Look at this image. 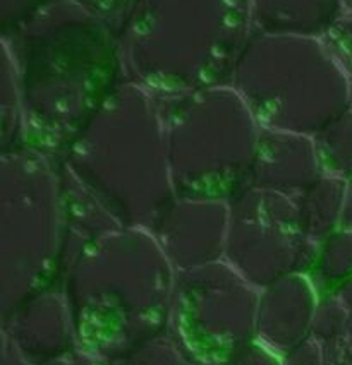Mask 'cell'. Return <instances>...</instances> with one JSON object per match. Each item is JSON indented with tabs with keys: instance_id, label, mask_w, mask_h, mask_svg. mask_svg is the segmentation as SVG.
Listing matches in <instances>:
<instances>
[{
	"instance_id": "6",
	"label": "cell",
	"mask_w": 352,
	"mask_h": 365,
	"mask_svg": "<svg viewBox=\"0 0 352 365\" xmlns=\"http://www.w3.org/2000/svg\"><path fill=\"white\" fill-rule=\"evenodd\" d=\"M2 285L21 305L62 273L64 207L61 163L19 148L0 155Z\"/></svg>"
},
{
	"instance_id": "2",
	"label": "cell",
	"mask_w": 352,
	"mask_h": 365,
	"mask_svg": "<svg viewBox=\"0 0 352 365\" xmlns=\"http://www.w3.org/2000/svg\"><path fill=\"white\" fill-rule=\"evenodd\" d=\"M253 35L251 0H136L117 28L122 78L155 98L223 86Z\"/></svg>"
},
{
	"instance_id": "13",
	"label": "cell",
	"mask_w": 352,
	"mask_h": 365,
	"mask_svg": "<svg viewBox=\"0 0 352 365\" xmlns=\"http://www.w3.org/2000/svg\"><path fill=\"white\" fill-rule=\"evenodd\" d=\"M315 144L325 175L352 178V110L316 135Z\"/></svg>"
},
{
	"instance_id": "15",
	"label": "cell",
	"mask_w": 352,
	"mask_h": 365,
	"mask_svg": "<svg viewBox=\"0 0 352 365\" xmlns=\"http://www.w3.org/2000/svg\"><path fill=\"white\" fill-rule=\"evenodd\" d=\"M320 40L330 57L346 72L347 78L352 79V14L342 12Z\"/></svg>"
},
{
	"instance_id": "8",
	"label": "cell",
	"mask_w": 352,
	"mask_h": 365,
	"mask_svg": "<svg viewBox=\"0 0 352 365\" xmlns=\"http://www.w3.org/2000/svg\"><path fill=\"white\" fill-rule=\"evenodd\" d=\"M228 201L176 196L150 232L177 273L223 261Z\"/></svg>"
},
{
	"instance_id": "12",
	"label": "cell",
	"mask_w": 352,
	"mask_h": 365,
	"mask_svg": "<svg viewBox=\"0 0 352 365\" xmlns=\"http://www.w3.org/2000/svg\"><path fill=\"white\" fill-rule=\"evenodd\" d=\"M309 277L321 295L335 294L338 288L352 282V230L338 228L318 244Z\"/></svg>"
},
{
	"instance_id": "1",
	"label": "cell",
	"mask_w": 352,
	"mask_h": 365,
	"mask_svg": "<svg viewBox=\"0 0 352 365\" xmlns=\"http://www.w3.org/2000/svg\"><path fill=\"white\" fill-rule=\"evenodd\" d=\"M18 84L24 148L61 158L124 81L117 26L73 0H50L2 33Z\"/></svg>"
},
{
	"instance_id": "5",
	"label": "cell",
	"mask_w": 352,
	"mask_h": 365,
	"mask_svg": "<svg viewBox=\"0 0 352 365\" xmlns=\"http://www.w3.org/2000/svg\"><path fill=\"white\" fill-rule=\"evenodd\" d=\"M155 100L176 196L231 201L248 187L261 127L231 84Z\"/></svg>"
},
{
	"instance_id": "3",
	"label": "cell",
	"mask_w": 352,
	"mask_h": 365,
	"mask_svg": "<svg viewBox=\"0 0 352 365\" xmlns=\"http://www.w3.org/2000/svg\"><path fill=\"white\" fill-rule=\"evenodd\" d=\"M59 163L121 227L150 230L176 197L159 103L127 81L114 89Z\"/></svg>"
},
{
	"instance_id": "16",
	"label": "cell",
	"mask_w": 352,
	"mask_h": 365,
	"mask_svg": "<svg viewBox=\"0 0 352 365\" xmlns=\"http://www.w3.org/2000/svg\"><path fill=\"white\" fill-rule=\"evenodd\" d=\"M50 0H0V28L9 31L40 11Z\"/></svg>"
},
{
	"instance_id": "11",
	"label": "cell",
	"mask_w": 352,
	"mask_h": 365,
	"mask_svg": "<svg viewBox=\"0 0 352 365\" xmlns=\"http://www.w3.org/2000/svg\"><path fill=\"white\" fill-rule=\"evenodd\" d=\"M343 190V178L323 173L315 184L294 197L301 227L308 239L320 244L341 228Z\"/></svg>"
},
{
	"instance_id": "14",
	"label": "cell",
	"mask_w": 352,
	"mask_h": 365,
	"mask_svg": "<svg viewBox=\"0 0 352 365\" xmlns=\"http://www.w3.org/2000/svg\"><path fill=\"white\" fill-rule=\"evenodd\" d=\"M0 58V148L7 153L24 148V117L14 72L2 55Z\"/></svg>"
},
{
	"instance_id": "9",
	"label": "cell",
	"mask_w": 352,
	"mask_h": 365,
	"mask_svg": "<svg viewBox=\"0 0 352 365\" xmlns=\"http://www.w3.org/2000/svg\"><path fill=\"white\" fill-rule=\"evenodd\" d=\"M321 175L315 139L261 129L248 185L298 197Z\"/></svg>"
},
{
	"instance_id": "7",
	"label": "cell",
	"mask_w": 352,
	"mask_h": 365,
	"mask_svg": "<svg viewBox=\"0 0 352 365\" xmlns=\"http://www.w3.org/2000/svg\"><path fill=\"white\" fill-rule=\"evenodd\" d=\"M316 252L294 197L248 185L228 201L223 261L256 290L289 274H309Z\"/></svg>"
},
{
	"instance_id": "4",
	"label": "cell",
	"mask_w": 352,
	"mask_h": 365,
	"mask_svg": "<svg viewBox=\"0 0 352 365\" xmlns=\"http://www.w3.org/2000/svg\"><path fill=\"white\" fill-rule=\"evenodd\" d=\"M228 84L261 129L316 138L351 110V79L320 38L254 31Z\"/></svg>"
},
{
	"instance_id": "10",
	"label": "cell",
	"mask_w": 352,
	"mask_h": 365,
	"mask_svg": "<svg viewBox=\"0 0 352 365\" xmlns=\"http://www.w3.org/2000/svg\"><path fill=\"white\" fill-rule=\"evenodd\" d=\"M256 33L320 38L342 14L341 0H251Z\"/></svg>"
},
{
	"instance_id": "18",
	"label": "cell",
	"mask_w": 352,
	"mask_h": 365,
	"mask_svg": "<svg viewBox=\"0 0 352 365\" xmlns=\"http://www.w3.org/2000/svg\"><path fill=\"white\" fill-rule=\"evenodd\" d=\"M341 228L352 230V178L346 180V190H343V205H342V220Z\"/></svg>"
},
{
	"instance_id": "17",
	"label": "cell",
	"mask_w": 352,
	"mask_h": 365,
	"mask_svg": "<svg viewBox=\"0 0 352 365\" xmlns=\"http://www.w3.org/2000/svg\"><path fill=\"white\" fill-rule=\"evenodd\" d=\"M73 2L79 4L84 9L107 19L109 23L119 28V24L122 23L124 16L134 6L136 0H73Z\"/></svg>"
},
{
	"instance_id": "20",
	"label": "cell",
	"mask_w": 352,
	"mask_h": 365,
	"mask_svg": "<svg viewBox=\"0 0 352 365\" xmlns=\"http://www.w3.org/2000/svg\"><path fill=\"white\" fill-rule=\"evenodd\" d=\"M351 110H352V79H351Z\"/></svg>"
},
{
	"instance_id": "19",
	"label": "cell",
	"mask_w": 352,
	"mask_h": 365,
	"mask_svg": "<svg viewBox=\"0 0 352 365\" xmlns=\"http://www.w3.org/2000/svg\"><path fill=\"white\" fill-rule=\"evenodd\" d=\"M341 7H342V12H346V14H352V0H341Z\"/></svg>"
}]
</instances>
